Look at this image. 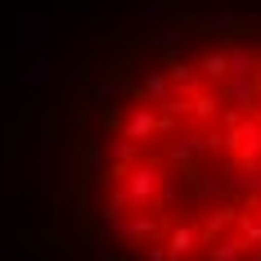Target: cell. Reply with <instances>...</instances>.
Returning a JSON list of instances; mask_svg holds the SVG:
<instances>
[{"mask_svg":"<svg viewBox=\"0 0 261 261\" xmlns=\"http://www.w3.org/2000/svg\"><path fill=\"white\" fill-rule=\"evenodd\" d=\"M248 257V239L239 234H221L216 243H207V261H243Z\"/></svg>","mask_w":261,"mask_h":261,"instance_id":"cell-2","label":"cell"},{"mask_svg":"<svg viewBox=\"0 0 261 261\" xmlns=\"http://www.w3.org/2000/svg\"><path fill=\"white\" fill-rule=\"evenodd\" d=\"M198 248H203V234H198V225H189V221L171 225V230H167V239H162V252H167V261H189Z\"/></svg>","mask_w":261,"mask_h":261,"instance_id":"cell-1","label":"cell"}]
</instances>
